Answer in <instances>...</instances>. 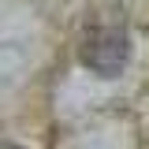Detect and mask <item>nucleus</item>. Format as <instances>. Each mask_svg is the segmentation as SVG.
I'll return each instance as SVG.
<instances>
[{
    "label": "nucleus",
    "mask_w": 149,
    "mask_h": 149,
    "mask_svg": "<svg viewBox=\"0 0 149 149\" xmlns=\"http://www.w3.org/2000/svg\"><path fill=\"white\" fill-rule=\"evenodd\" d=\"M78 56H82V63L93 74L116 78V74L127 67V60H130V34L119 30V26H97V30L86 34Z\"/></svg>",
    "instance_id": "1"
},
{
    "label": "nucleus",
    "mask_w": 149,
    "mask_h": 149,
    "mask_svg": "<svg viewBox=\"0 0 149 149\" xmlns=\"http://www.w3.org/2000/svg\"><path fill=\"white\" fill-rule=\"evenodd\" d=\"M0 149H22V146H0Z\"/></svg>",
    "instance_id": "2"
}]
</instances>
